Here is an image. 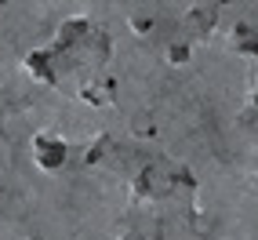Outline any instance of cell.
<instances>
[{
  "label": "cell",
  "mask_w": 258,
  "mask_h": 240,
  "mask_svg": "<svg viewBox=\"0 0 258 240\" xmlns=\"http://www.w3.org/2000/svg\"><path fill=\"white\" fill-rule=\"evenodd\" d=\"M58 51V58L66 66V73H77V70H88V77H98L102 70H106L109 62V40L106 33L95 29L88 19H66L55 33V44H51Z\"/></svg>",
  "instance_id": "1"
},
{
  "label": "cell",
  "mask_w": 258,
  "mask_h": 240,
  "mask_svg": "<svg viewBox=\"0 0 258 240\" xmlns=\"http://www.w3.org/2000/svg\"><path fill=\"white\" fill-rule=\"evenodd\" d=\"M29 153H33V160H37L40 171H58L70 160V142L55 131H37L33 142H29Z\"/></svg>",
  "instance_id": "2"
},
{
  "label": "cell",
  "mask_w": 258,
  "mask_h": 240,
  "mask_svg": "<svg viewBox=\"0 0 258 240\" xmlns=\"http://www.w3.org/2000/svg\"><path fill=\"white\" fill-rule=\"evenodd\" d=\"M26 73L33 77V80H40V84H62V77H66V66H62V58H58V51L55 47H37V51H29L26 55Z\"/></svg>",
  "instance_id": "3"
},
{
  "label": "cell",
  "mask_w": 258,
  "mask_h": 240,
  "mask_svg": "<svg viewBox=\"0 0 258 240\" xmlns=\"http://www.w3.org/2000/svg\"><path fill=\"white\" fill-rule=\"evenodd\" d=\"M215 22H218V4H189L185 19H182V29H185L189 40H208Z\"/></svg>",
  "instance_id": "4"
},
{
  "label": "cell",
  "mask_w": 258,
  "mask_h": 240,
  "mask_svg": "<svg viewBox=\"0 0 258 240\" xmlns=\"http://www.w3.org/2000/svg\"><path fill=\"white\" fill-rule=\"evenodd\" d=\"M113 95H116V84H113L106 73H98V77H84V84H80V98L88 102V106H106Z\"/></svg>",
  "instance_id": "5"
},
{
  "label": "cell",
  "mask_w": 258,
  "mask_h": 240,
  "mask_svg": "<svg viewBox=\"0 0 258 240\" xmlns=\"http://www.w3.org/2000/svg\"><path fill=\"white\" fill-rule=\"evenodd\" d=\"M233 47L244 51V55H258V33L251 26H236L233 29Z\"/></svg>",
  "instance_id": "6"
},
{
  "label": "cell",
  "mask_w": 258,
  "mask_h": 240,
  "mask_svg": "<svg viewBox=\"0 0 258 240\" xmlns=\"http://www.w3.org/2000/svg\"><path fill=\"white\" fill-rule=\"evenodd\" d=\"M167 58H171V62H185V58H189V47H185V44L167 47Z\"/></svg>",
  "instance_id": "7"
},
{
  "label": "cell",
  "mask_w": 258,
  "mask_h": 240,
  "mask_svg": "<svg viewBox=\"0 0 258 240\" xmlns=\"http://www.w3.org/2000/svg\"><path fill=\"white\" fill-rule=\"evenodd\" d=\"M131 29H135V33H149V29H153V19H149V15H142V19H131Z\"/></svg>",
  "instance_id": "8"
},
{
  "label": "cell",
  "mask_w": 258,
  "mask_h": 240,
  "mask_svg": "<svg viewBox=\"0 0 258 240\" xmlns=\"http://www.w3.org/2000/svg\"><path fill=\"white\" fill-rule=\"evenodd\" d=\"M251 102H254V106H258V84H254V95H251Z\"/></svg>",
  "instance_id": "9"
}]
</instances>
